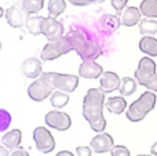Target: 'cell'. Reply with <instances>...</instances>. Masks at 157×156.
Returning a JSON list of instances; mask_svg holds the SVG:
<instances>
[{"instance_id":"2","label":"cell","mask_w":157,"mask_h":156,"mask_svg":"<svg viewBox=\"0 0 157 156\" xmlns=\"http://www.w3.org/2000/svg\"><path fill=\"white\" fill-rule=\"evenodd\" d=\"M66 37L69 39L73 50L77 53L78 57L83 61L95 60L99 55H102V47H101V44L94 37H91L90 33L86 32V30L72 28V30L66 35Z\"/></svg>"},{"instance_id":"14","label":"cell","mask_w":157,"mask_h":156,"mask_svg":"<svg viewBox=\"0 0 157 156\" xmlns=\"http://www.w3.org/2000/svg\"><path fill=\"white\" fill-rule=\"evenodd\" d=\"M120 84H121V79L119 77V75L114 72H103L102 76L99 77V88L103 93H113V91L119 90Z\"/></svg>"},{"instance_id":"15","label":"cell","mask_w":157,"mask_h":156,"mask_svg":"<svg viewBox=\"0 0 157 156\" xmlns=\"http://www.w3.org/2000/svg\"><path fill=\"white\" fill-rule=\"evenodd\" d=\"M121 25V19H120L119 15H110V14H105L102 15L99 19H98V30L102 33H108V35H112L114 33Z\"/></svg>"},{"instance_id":"36","label":"cell","mask_w":157,"mask_h":156,"mask_svg":"<svg viewBox=\"0 0 157 156\" xmlns=\"http://www.w3.org/2000/svg\"><path fill=\"white\" fill-rule=\"evenodd\" d=\"M150 155L157 156V142H155L152 146H150Z\"/></svg>"},{"instance_id":"19","label":"cell","mask_w":157,"mask_h":156,"mask_svg":"<svg viewBox=\"0 0 157 156\" xmlns=\"http://www.w3.org/2000/svg\"><path fill=\"white\" fill-rule=\"evenodd\" d=\"M105 107L108 108V111L113 115H120L125 111L127 108V101L124 99L123 96H119V97H110L105 101Z\"/></svg>"},{"instance_id":"10","label":"cell","mask_w":157,"mask_h":156,"mask_svg":"<svg viewBox=\"0 0 157 156\" xmlns=\"http://www.w3.org/2000/svg\"><path fill=\"white\" fill-rule=\"evenodd\" d=\"M52 83L57 90L65 91V93H72L78 86V76L76 75H65L52 72Z\"/></svg>"},{"instance_id":"28","label":"cell","mask_w":157,"mask_h":156,"mask_svg":"<svg viewBox=\"0 0 157 156\" xmlns=\"http://www.w3.org/2000/svg\"><path fill=\"white\" fill-rule=\"evenodd\" d=\"M11 124V115L8 111L0 108V133H4Z\"/></svg>"},{"instance_id":"9","label":"cell","mask_w":157,"mask_h":156,"mask_svg":"<svg viewBox=\"0 0 157 156\" xmlns=\"http://www.w3.org/2000/svg\"><path fill=\"white\" fill-rule=\"evenodd\" d=\"M63 32H65V28H63V24L59 21H57L55 17H46L43 21V25H41V35L46 36L48 39V41L57 40V39L62 37Z\"/></svg>"},{"instance_id":"30","label":"cell","mask_w":157,"mask_h":156,"mask_svg":"<svg viewBox=\"0 0 157 156\" xmlns=\"http://www.w3.org/2000/svg\"><path fill=\"white\" fill-rule=\"evenodd\" d=\"M128 0H110V4L117 13H121L125 7H127Z\"/></svg>"},{"instance_id":"41","label":"cell","mask_w":157,"mask_h":156,"mask_svg":"<svg viewBox=\"0 0 157 156\" xmlns=\"http://www.w3.org/2000/svg\"><path fill=\"white\" fill-rule=\"evenodd\" d=\"M0 51H2V41H0Z\"/></svg>"},{"instance_id":"35","label":"cell","mask_w":157,"mask_h":156,"mask_svg":"<svg viewBox=\"0 0 157 156\" xmlns=\"http://www.w3.org/2000/svg\"><path fill=\"white\" fill-rule=\"evenodd\" d=\"M55 156H75V154H72L71 151H61V152H58Z\"/></svg>"},{"instance_id":"24","label":"cell","mask_w":157,"mask_h":156,"mask_svg":"<svg viewBox=\"0 0 157 156\" xmlns=\"http://www.w3.org/2000/svg\"><path fill=\"white\" fill-rule=\"evenodd\" d=\"M139 10L146 18H157V0H142Z\"/></svg>"},{"instance_id":"23","label":"cell","mask_w":157,"mask_h":156,"mask_svg":"<svg viewBox=\"0 0 157 156\" xmlns=\"http://www.w3.org/2000/svg\"><path fill=\"white\" fill-rule=\"evenodd\" d=\"M136 87H138L136 79H132V77H123L119 91L123 97H128V96H132V94L135 93Z\"/></svg>"},{"instance_id":"18","label":"cell","mask_w":157,"mask_h":156,"mask_svg":"<svg viewBox=\"0 0 157 156\" xmlns=\"http://www.w3.org/2000/svg\"><path fill=\"white\" fill-rule=\"evenodd\" d=\"M22 141V131L19 129H14L11 131L6 133L2 137V142L6 148L10 151V149H17L19 145H21Z\"/></svg>"},{"instance_id":"29","label":"cell","mask_w":157,"mask_h":156,"mask_svg":"<svg viewBox=\"0 0 157 156\" xmlns=\"http://www.w3.org/2000/svg\"><path fill=\"white\" fill-rule=\"evenodd\" d=\"M112 156H131L130 149L124 145H114L110 151Z\"/></svg>"},{"instance_id":"38","label":"cell","mask_w":157,"mask_h":156,"mask_svg":"<svg viewBox=\"0 0 157 156\" xmlns=\"http://www.w3.org/2000/svg\"><path fill=\"white\" fill-rule=\"evenodd\" d=\"M4 13H6V11L3 10V8H2V6H0V18H2L3 15H4Z\"/></svg>"},{"instance_id":"37","label":"cell","mask_w":157,"mask_h":156,"mask_svg":"<svg viewBox=\"0 0 157 156\" xmlns=\"http://www.w3.org/2000/svg\"><path fill=\"white\" fill-rule=\"evenodd\" d=\"M0 156H8V149L4 145L0 146Z\"/></svg>"},{"instance_id":"27","label":"cell","mask_w":157,"mask_h":156,"mask_svg":"<svg viewBox=\"0 0 157 156\" xmlns=\"http://www.w3.org/2000/svg\"><path fill=\"white\" fill-rule=\"evenodd\" d=\"M47 7H48V15L57 18L66 10V2L65 0H48Z\"/></svg>"},{"instance_id":"12","label":"cell","mask_w":157,"mask_h":156,"mask_svg":"<svg viewBox=\"0 0 157 156\" xmlns=\"http://www.w3.org/2000/svg\"><path fill=\"white\" fill-rule=\"evenodd\" d=\"M91 149L95 154H106V152H110L112 148L114 146V141L113 137L108 133H99L97 134L90 142Z\"/></svg>"},{"instance_id":"31","label":"cell","mask_w":157,"mask_h":156,"mask_svg":"<svg viewBox=\"0 0 157 156\" xmlns=\"http://www.w3.org/2000/svg\"><path fill=\"white\" fill-rule=\"evenodd\" d=\"M91 146H77L76 148V156H91Z\"/></svg>"},{"instance_id":"20","label":"cell","mask_w":157,"mask_h":156,"mask_svg":"<svg viewBox=\"0 0 157 156\" xmlns=\"http://www.w3.org/2000/svg\"><path fill=\"white\" fill-rule=\"evenodd\" d=\"M139 50L147 57H157V39L153 36H144L139 40Z\"/></svg>"},{"instance_id":"6","label":"cell","mask_w":157,"mask_h":156,"mask_svg":"<svg viewBox=\"0 0 157 156\" xmlns=\"http://www.w3.org/2000/svg\"><path fill=\"white\" fill-rule=\"evenodd\" d=\"M156 62L152 60V57H144L139 60L138 68L135 71V79L141 86H145L156 76Z\"/></svg>"},{"instance_id":"39","label":"cell","mask_w":157,"mask_h":156,"mask_svg":"<svg viewBox=\"0 0 157 156\" xmlns=\"http://www.w3.org/2000/svg\"><path fill=\"white\" fill-rule=\"evenodd\" d=\"M136 156H153V155H136Z\"/></svg>"},{"instance_id":"13","label":"cell","mask_w":157,"mask_h":156,"mask_svg":"<svg viewBox=\"0 0 157 156\" xmlns=\"http://www.w3.org/2000/svg\"><path fill=\"white\" fill-rule=\"evenodd\" d=\"M103 73V69L99 64H97L94 60L83 61L78 66V76L84 79H98Z\"/></svg>"},{"instance_id":"11","label":"cell","mask_w":157,"mask_h":156,"mask_svg":"<svg viewBox=\"0 0 157 156\" xmlns=\"http://www.w3.org/2000/svg\"><path fill=\"white\" fill-rule=\"evenodd\" d=\"M4 17L7 19V24L11 28H22L26 24V19L29 17V14L22 8V6H11L10 8H7L4 13Z\"/></svg>"},{"instance_id":"22","label":"cell","mask_w":157,"mask_h":156,"mask_svg":"<svg viewBox=\"0 0 157 156\" xmlns=\"http://www.w3.org/2000/svg\"><path fill=\"white\" fill-rule=\"evenodd\" d=\"M139 32L144 36H153L157 33V21H155V18H146L141 19L139 22Z\"/></svg>"},{"instance_id":"4","label":"cell","mask_w":157,"mask_h":156,"mask_svg":"<svg viewBox=\"0 0 157 156\" xmlns=\"http://www.w3.org/2000/svg\"><path fill=\"white\" fill-rule=\"evenodd\" d=\"M55 87L52 83V72H46L41 73L32 84L28 87V96L30 99L36 102H41L46 98H50L54 93Z\"/></svg>"},{"instance_id":"1","label":"cell","mask_w":157,"mask_h":156,"mask_svg":"<svg viewBox=\"0 0 157 156\" xmlns=\"http://www.w3.org/2000/svg\"><path fill=\"white\" fill-rule=\"evenodd\" d=\"M105 107V93L101 88H90L83 99V118L94 131L102 133L106 127L102 109Z\"/></svg>"},{"instance_id":"3","label":"cell","mask_w":157,"mask_h":156,"mask_svg":"<svg viewBox=\"0 0 157 156\" xmlns=\"http://www.w3.org/2000/svg\"><path fill=\"white\" fill-rule=\"evenodd\" d=\"M156 99H157V97H156L155 91H150V90L145 91L138 99H135V101L128 107L127 113H125L127 119L130 122H134V123L144 120L147 113L155 109Z\"/></svg>"},{"instance_id":"17","label":"cell","mask_w":157,"mask_h":156,"mask_svg":"<svg viewBox=\"0 0 157 156\" xmlns=\"http://www.w3.org/2000/svg\"><path fill=\"white\" fill-rule=\"evenodd\" d=\"M141 15L142 13L138 7H134V6L125 7L120 13L121 25H124V26H135V25H138L141 22Z\"/></svg>"},{"instance_id":"21","label":"cell","mask_w":157,"mask_h":156,"mask_svg":"<svg viewBox=\"0 0 157 156\" xmlns=\"http://www.w3.org/2000/svg\"><path fill=\"white\" fill-rule=\"evenodd\" d=\"M43 21H44V17H40V15H37V14H35V15H29L28 19H26L25 26H26L28 32H29L30 35L37 36V35L41 33V25H43Z\"/></svg>"},{"instance_id":"32","label":"cell","mask_w":157,"mask_h":156,"mask_svg":"<svg viewBox=\"0 0 157 156\" xmlns=\"http://www.w3.org/2000/svg\"><path fill=\"white\" fill-rule=\"evenodd\" d=\"M95 0H69V3L73 6H77V7H84V6H88L91 3H94Z\"/></svg>"},{"instance_id":"5","label":"cell","mask_w":157,"mask_h":156,"mask_svg":"<svg viewBox=\"0 0 157 156\" xmlns=\"http://www.w3.org/2000/svg\"><path fill=\"white\" fill-rule=\"evenodd\" d=\"M72 50H73V47H72L69 39L66 36H62V37L57 39V40L48 41L43 47V50H41L40 58H41V61H52V60L59 58L61 55L68 54Z\"/></svg>"},{"instance_id":"26","label":"cell","mask_w":157,"mask_h":156,"mask_svg":"<svg viewBox=\"0 0 157 156\" xmlns=\"http://www.w3.org/2000/svg\"><path fill=\"white\" fill-rule=\"evenodd\" d=\"M21 6L29 15H35L39 11L43 10L44 0H22Z\"/></svg>"},{"instance_id":"34","label":"cell","mask_w":157,"mask_h":156,"mask_svg":"<svg viewBox=\"0 0 157 156\" xmlns=\"http://www.w3.org/2000/svg\"><path fill=\"white\" fill-rule=\"evenodd\" d=\"M146 88H147V90H150V91H155V93H157V75L146 84Z\"/></svg>"},{"instance_id":"7","label":"cell","mask_w":157,"mask_h":156,"mask_svg":"<svg viewBox=\"0 0 157 156\" xmlns=\"http://www.w3.org/2000/svg\"><path fill=\"white\" fill-rule=\"evenodd\" d=\"M33 140L37 151H40L41 154H50L55 148V140L47 127H36L33 130Z\"/></svg>"},{"instance_id":"25","label":"cell","mask_w":157,"mask_h":156,"mask_svg":"<svg viewBox=\"0 0 157 156\" xmlns=\"http://www.w3.org/2000/svg\"><path fill=\"white\" fill-rule=\"evenodd\" d=\"M68 102H69V96H68V93H65V91L57 90L50 96V104H51L54 108H57V109L63 108L65 105H68Z\"/></svg>"},{"instance_id":"16","label":"cell","mask_w":157,"mask_h":156,"mask_svg":"<svg viewBox=\"0 0 157 156\" xmlns=\"http://www.w3.org/2000/svg\"><path fill=\"white\" fill-rule=\"evenodd\" d=\"M21 71L29 79H37L43 73V65L39 58H26L21 65Z\"/></svg>"},{"instance_id":"33","label":"cell","mask_w":157,"mask_h":156,"mask_svg":"<svg viewBox=\"0 0 157 156\" xmlns=\"http://www.w3.org/2000/svg\"><path fill=\"white\" fill-rule=\"evenodd\" d=\"M10 156H29V152L26 151V149H24V148H17V149H14L13 152H11V155Z\"/></svg>"},{"instance_id":"8","label":"cell","mask_w":157,"mask_h":156,"mask_svg":"<svg viewBox=\"0 0 157 156\" xmlns=\"http://www.w3.org/2000/svg\"><path fill=\"white\" fill-rule=\"evenodd\" d=\"M44 122L48 127L58 131H66L72 126V119L68 113L61 112V111H51L46 115Z\"/></svg>"},{"instance_id":"40","label":"cell","mask_w":157,"mask_h":156,"mask_svg":"<svg viewBox=\"0 0 157 156\" xmlns=\"http://www.w3.org/2000/svg\"><path fill=\"white\" fill-rule=\"evenodd\" d=\"M95 2H97V3H102L103 0H95Z\"/></svg>"}]
</instances>
